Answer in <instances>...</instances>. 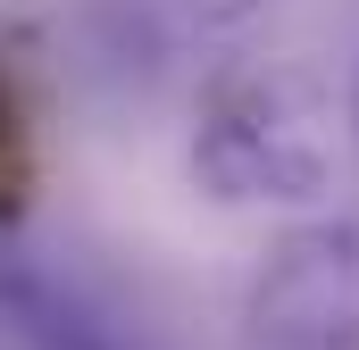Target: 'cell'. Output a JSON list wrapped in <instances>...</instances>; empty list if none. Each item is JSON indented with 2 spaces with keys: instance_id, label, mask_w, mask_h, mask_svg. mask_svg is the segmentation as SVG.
Instances as JSON below:
<instances>
[{
  "instance_id": "3957f363",
  "label": "cell",
  "mask_w": 359,
  "mask_h": 350,
  "mask_svg": "<svg viewBox=\"0 0 359 350\" xmlns=\"http://www.w3.org/2000/svg\"><path fill=\"white\" fill-rule=\"evenodd\" d=\"M8 134H17V125H8V92H0V150H8Z\"/></svg>"
},
{
  "instance_id": "6da1fadb",
  "label": "cell",
  "mask_w": 359,
  "mask_h": 350,
  "mask_svg": "<svg viewBox=\"0 0 359 350\" xmlns=\"http://www.w3.org/2000/svg\"><path fill=\"white\" fill-rule=\"evenodd\" d=\"M251 350H359V217L284 234L243 292Z\"/></svg>"
},
{
  "instance_id": "7a4b0ae2",
  "label": "cell",
  "mask_w": 359,
  "mask_h": 350,
  "mask_svg": "<svg viewBox=\"0 0 359 350\" xmlns=\"http://www.w3.org/2000/svg\"><path fill=\"white\" fill-rule=\"evenodd\" d=\"M192 175L217 200H309L326 183V150L276 100H226L192 142Z\"/></svg>"
}]
</instances>
